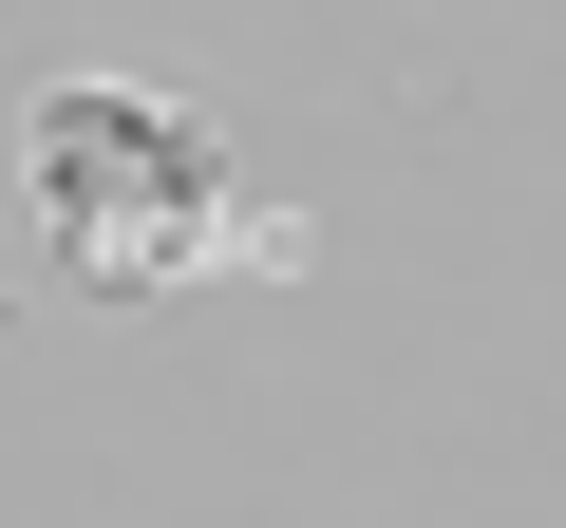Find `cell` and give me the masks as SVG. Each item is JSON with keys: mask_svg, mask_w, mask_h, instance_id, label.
<instances>
[{"mask_svg": "<svg viewBox=\"0 0 566 528\" xmlns=\"http://www.w3.org/2000/svg\"><path fill=\"white\" fill-rule=\"evenodd\" d=\"M20 189H39V264L76 303H170V284H208V264H303V226L245 189V151L189 95H114V76L39 95Z\"/></svg>", "mask_w": 566, "mask_h": 528, "instance_id": "obj_1", "label": "cell"}]
</instances>
